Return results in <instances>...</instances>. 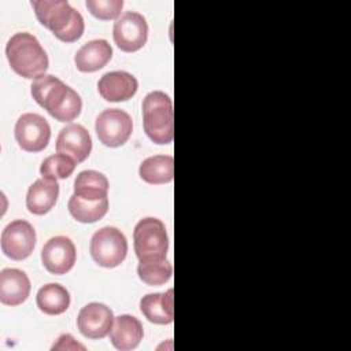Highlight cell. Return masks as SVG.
<instances>
[{
  "label": "cell",
  "mask_w": 351,
  "mask_h": 351,
  "mask_svg": "<svg viewBox=\"0 0 351 351\" xmlns=\"http://www.w3.org/2000/svg\"><path fill=\"white\" fill-rule=\"evenodd\" d=\"M59 196V185L56 180L38 178L27 191L26 207L32 214L44 215L55 206Z\"/></svg>",
  "instance_id": "obj_18"
},
{
  "label": "cell",
  "mask_w": 351,
  "mask_h": 351,
  "mask_svg": "<svg viewBox=\"0 0 351 351\" xmlns=\"http://www.w3.org/2000/svg\"><path fill=\"white\" fill-rule=\"evenodd\" d=\"M32 7L40 23L63 43H74L84 34L82 15L66 0H33Z\"/></svg>",
  "instance_id": "obj_2"
},
{
  "label": "cell",
  "mask_w": 351,
  "mask_h": 351,
  "mask_svg": "<svg viewBox=\"0 0 351 351\" xmlns=\"http://www.w3.org/2000/svg\"><path fill=\"white\" fill-rule=\"evenodd\" d=\"M77 166V162L64 154H55L45 158L40 166V173L44 178L64 180L70 177Z\"/></svg>",
  "instance_id": "obj_25"
},
{
  "label": "cell",
  "mask_w": 351,
  "mask_h": 351,
  "mask_svg": "<svg viewBox=\"0 0 351 351\" xmlns=\"http://www.w3.org/2000/svg\"><path fill=\"white\" fill-rule=\"evenodd\" d=\"M30 280L19 269H3L0 271V302L5 306L22 304L30 293Z\"/></svg>",
  "instance_id": "obj_15"
},
{
  "label": "cell",
  "mask_w": 351,
  "mask_h": 351,
  "mask_svg": "<svg viewBox=\"0 0 351 351\" xmlns=\"http://www.w3.org/2000/svg\"><path fill=\"white\" fill-rule=\"evenodd\" d=\"M138 278L148 285H162L167 282L173 274V266L166 259L140 261L137 266Z\"/></svg>",
  "instance_id": "obj_24"
},
{
  "label": "cell",
  "mask_w": 351,
  "mask_h": 351,
  "mask_svg": "<svg viewBox=\"0 0 351 351\" xmlns=\"http://www.w3.org/2000/svg\"><path fill=\"white\" fill-rule=\"evenodd\" d=\"M114 324V314L103 303L92 302L84 306L77 317V328L82 336L97 340L106 337Z\"/></svg>",
  "instance_id": "obj_12"
},
{
  "label": "cell",
  "mask_w": 351,
  "mask_h": 351,
  "mask_svg": "<svg viewBox=\"0 0 351 351\" xmlns=\"http://www.w3.org/2000/svg\"><path fill=\"white\" fill-rule=\"evenodd\" d=\"M18 145L27 152L43 151L51 138V128L47 119L34 112L22 114L14 129Z\"/></svg>",
  "instance_id": "obj_9"
},
{
  "label": "cell",
  "mask_w": 351,
  "mask_h": 351,
  "mask_svg": "<svg viewBox=\"0 0 351 351\" xmlns=\"http://www.w3.org/2000/svg\"><path fill=\"white\" fill-rule=\"evenodd\" d=\"M5 55L11 69L23 78L37 80L48 70L47 52L30 33H15L7 43Z\"/></svg>",
  "instance_id": "obj_3"
},
{
  "label": "cell",
  "mask_w": 351,
  "mask_h": 351,
  "mask_svg": "<svg viewBox=\"0 0 351 351\" xmlns=\"http://www.w3.org/2000/svg\"><path fill=\"white\" fill-rule=\"evenodd\" d=\"M37 307L48 315L63 314L70 306L69 291L56 282H49L41 287L36 296Z\"/></svg>",
  "instance_id": "obj_21"
},
{
  "label": "cell",
  "mask_w": 351,
  "mask_h": 351,
  "mask_svg": "<svg viewBox=\"0 0 351 351\" xmlns=\"http://www.w3.org/2000/svg\"><path fill=\"white\" fill-rule=\"evenodd\" d=\"M89 12L101 21L118 19L123 7L122 0H86L85 3Z\"/></svg>",
  "instance_id": "obj_26"
},
{
  "label": "cell",
  "mask_w": 351,
  "mask_h": 351,
  "mask_svg": "<svg viewBox=\"0 0 351 351\" xmlns=\"http://www.w3.org/2000/svg\"><path fill=\"white\" fill-rule=\"evenodd\" d=\"M143 315L152 324L167 325L173 322V289L165 293H148L140 300Z\"/></svg>",
  "instance_id": "obj_19"
},
{
  "label": "cell",
  "mask_w": 351,
  "mask_h": 351,
  "mask_svg": "<svg viewBox=\"0 0 351 351\" xmlns=\"http://www.w3.org/2000/svg\"><path fill=\"white\" fill-rule=\"evenodd\" d=\"M1 251L12 261L26 259L36 245V230L25 219L10 222L1 232Z\"/></svg>",
  "instance_id": "obj_10"
},
{
  "label": "cell",
  "mask_w": 351,
  "mask_h": 351,
  "mask_svg": "<svg viewBox=\"0 0 351 351\" xmlns=\"http://www.w3.org/2000/svg\"><path fill=\"white\" fill-rule=\"evenodd\" d=\"M67 208L75 221L82 223H93L107 214L108 197L90 200L80 197L73 193L69 199Z\"/></svg>",
  "instance_id": "obj_23"
},
{
  "label": "cell",
  "mask_w": 351,
  "mask_h": 351,
  "mask_svg": "<svg viewBox=\"0 0 351 351\" xmlns=\"http://www.w3.org/2000/svg\"><path fill=\"white\" fill-rule=\"evenodd\" d=\"M77 252L74 243L66 236L51 237L41 250V262L52 274H66L75 263Z\"/></svg>",
  "instance_id": "obj_11"
},
{
  "label": "cell",
  "mask_w": 351,
  "mask_h": 351,
  "mask_svg": "<svg viewBox=\"0 0 351 351\" xmlns=\"http://www.w3.org/2000/svg\"><path fill=\"white\" fill-rule=\"evenodd\" d=\"M30 93L36 103L59 122L74 121L81 112L80 95L55 75L45 74L34 80Z\"/></svg>",
  "instance_id": "obj_1"
},
{
  "label": "cell",
  "mask_w": 351,
  "mask_h": 351,
  "mask_svg": "<svg viewBox=\"0 0 351 351\" xmlns=\"http://www.w3.org/2000/svg\"><path fill=\"white\" fill-rule=\"evenodd\" d=\"M56 151L71 156L77 163L84 162L92 151L89 132L80 123H70L60 129L56 140Z\"/></svg>",
  "instance_id": "obj_13"
},
{
  "label": "cell",
  "mask_w": 351,
  "mask_h": 351,
  "mask_svg": "<svg viewBox=\"0 0 351 351\" xmlns=\"http://www.w3.org/2000/svg\"><path fill=\"white\" fill-rule=\"evenodd\" d=\"M89 251L92 259L99 266L112 269L125 261L128 254V241L119 229L114 226H104L92 236Z\"/></svg>",
  "instance_id": "obj_6"
},
{
  "label": "cell",
  "mask_w": 351,
  "mask_h": 351,
  "mask_svg": "<svg viewBox=\"0 0 351 351\" xmlns=\"http://www.w3.org/2000/svg\"><path fill=\"white\" fill-rule=\"evenodd\" d=\"M143 126L145 134L155 144L165 145L173 141L174 114L173 103L162 90L149 92L143 100Z\"/></svg>",
  "instance_id": "obj_4"
},
{
  "label": "cell",
  "mask_w": 351,
  "mask_h": 351,
  "mask_svg": "<svg viewBox=\"0 0 351 351\" xmlns=\"http://www.w3.org/2000/svg\"><path fill=\"white\" fill-rule=\"evenodd\" d=\"M97 89L104 100L118 103L132 99L138 89V82L128 71H110L101 75Z\"/></svg>",
  "instance_id": "obj_14"
},
{
  "label": "cell",
  "mask_w": 351,
  "mask_h": 351,
  "mask_svg": "<svg viewBox=\"0 0 351 351\" xmlns=\"http://www.w3.org/2000/svg\"><path fill=\"white\" fill-rule=\"evenodd\" d=\"M112 58V48L107 40L97 38L84 44L74 56L77 69L82 73H93L103 69Z\"/></svg>",
  "instance_id": "obj_17"
},
{
  "label": "cell",
  "mask_w": 351,
  "mask_h": 351,
  "mask_svg": "<svg viewBox=\"0 0 351 351\" xmlns=\"http://www.w3.org/2000/svg\"><path fill=\"white\" fill-rule=\"evenodd\" d=\"M138 174L143 181L152 185L171 182L174 177V159L170 155L149 156L141 162Z\"/></svg>",
  "instance_id": "obj_20"
},
{
  "label": "cell",
  "mask_w": 351,
  "mask_h": 351,
  "mask_svg": "<svg viewBox=\"0 0 351 351\" xmlns=\"http://www.w3.org/2000/svg\"><path fill=\"white\" fill-rule=\"evenodd\" d=\"M85 350V347L74 340L71 335H62L58 339V343L52 346V350Z\"/></svg>",
  "instance_id": "obj_27"
},
{
  "label": "cell",
  "mask_w": 351,
  "mask_h": 351,
  "mask_svg": "<svg viewBox=\"0 0 351 351\" xmlns=\"http://www.w3.org/2000/svg\"><path fill=\"white\" fill-rule=\"evenodd\" d=\"M95 130L101 144L117 148L129 140L133 132V121L123 110L107 108L97 115Z\"/></svg>",
  "instance_id": "obj_7"
},
{
  "label": "cell",
  "mask_w": 351,
  "mask_h": 351,
  "mask_svg": "<svg viewBox=\"0 0 351 351\" xmlns=\"http://www.w3.org/2000/svg\"><path fill=\"white\" fill-rule=\"evenodd\" d=\"M133 241L138 261L166 259L169 237L160 219L154 217L140 219L133 230Z\"/></svg>",
  "instance_id": "obj_5"
},
{
  "label": "cell",
  "mask_w": 351,
  "mask_h": 351,
  "mask_svg": "<svg viewBox=\"0 0 351 351\" xmlns=\"http://www.w3.org/2000/svg\"><path fill=\"white\" fill-rule=\"evenodd\" d=\"M112 37L121 51L136 52L147 43L148 23L141 14L126 11L114 22Z\"/></svg>",
  "instance_id": "obj_8"
},
{
  "label": "cell",
  "mask_w": 351,
  "mask_h": 351,
  "mask_svg": "<svg viewBox=\"0 0 351 351\" xmlns=\"http://www.w3.org/2000/svg\"><path fill=\"white\" fill-rule=\"evenodd\" d=\"M143 324L136 317L122 314L114 318V324L110 330V340L117 350H134L143 340Z\"/></svg>",
  "instance_id": "obj_16"
},
{
  "label": "cell",
  "mask_w": 351,
  "mask_h": 351,
  "mask_svg": "<svg viewBox=\"0 0 351 351\" xmlns=\"http://www.w3.org/2000/svg\"><path fill=\"white\" fill-rule=\"evenodd\" d=\"M74 195L90 200L106 199L108 197V180L100 171L84 170L74 181Z\"/></svg>",
  "instance_id": "obj_22"
}]
</instances>
